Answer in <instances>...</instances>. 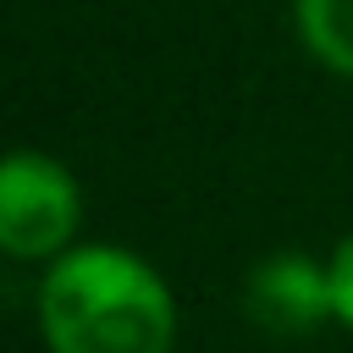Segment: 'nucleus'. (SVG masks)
Instances as JSON below:
<instances>
[{"label":"nucleus","instance_id":"nucleus-5","mask_svg":"<svg viewBox=\"0 0 353 353\" xmlns=\"http://www.w3.org/2000/svg\"><path fill=\"white\" fill-rule=\"evenodd\" d=\"M331 309H336V325L353 331V232L331 248Z\"/></svg>","mask_w":353,"mask_h":353},{"label":"nucleus","instance_id":"nucleus-1","mask_svg":"<svg viewBox=\"0 0 353 353\" xmlns=\"http://www.w3.org/2000/svg\"><path fill=\"white\" fill-rule=\"evenodd\" d=\"M39 331L50 353H171L176 298L143 254L77 243L39 281Z\"/></svg>","mask_w":353,"mask_h":353},{"label":"nucleus","instance_id":"nucleus-3","mask_svg":"<svg viewBox=\"0 0 353 353\" xmlns=\"http://www.w3.org/2000/svg\"><path fill=\"white\" fill-rule=\"evenodd\" d=\"M243 303L270 331L325 325V320H336V309H331V265L309 259V254H270V259H259L248 270Z\"/></svg>","mask_w":353,"mask_h":353},{"label":"nucleus","instance_id":"nucleus-4","mask_svg":"<svg viewBox=\"0 0 353 353\" xmlns=\"http://www.w3.org/2000/svg\"><path fill=\"white\" fill-rule=\"evenodd\" d=\"M292 22L325 72L353 77V0H292Z\"/></svg>","mask_w":353,"mask_h":353},{"label":"nucleus","instance_id":"nucleus-2","mask_svg":"<svg viewBox=\"0 0 353 353\" xmlns=\"http://www.w3.org/2000/svg\"><path fill=\"white\" fill-rule=\"evenodd\" d=\"M77 221H83V193L77 176L39 154V149H17L0 165V248L11 259H61L66 248H77Z\"/></svg>","mask_w":353,"mask_h":353}]
</instances>
